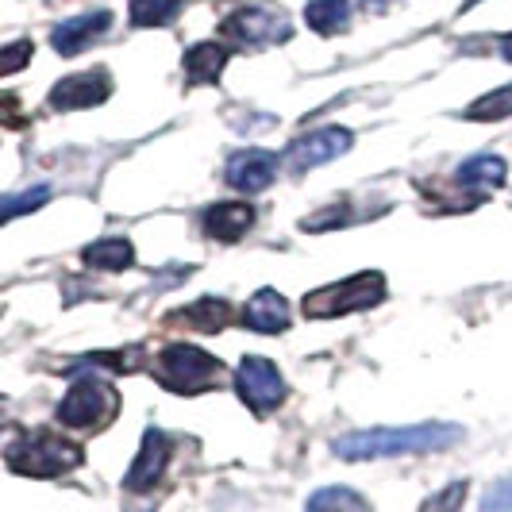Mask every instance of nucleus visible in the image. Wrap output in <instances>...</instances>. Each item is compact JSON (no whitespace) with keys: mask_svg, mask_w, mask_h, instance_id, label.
Here are the masks:
<instances>
[{"mask_svg":"<svg viewBox=\"0 0 512 512\" xmlns=\"http://www.w3.org/2000/svg\"><path fill=\"white\" fill-rule=\"evenodd\" d=\"M239 320L258 335H278L293 324V308H289V301H285L278 289H258L255 297L243 305Z\"/></svg>","mask_w":512,"mask_h":512,"instance_id":"13","label":"nucleus"},{"mask_svg":"<svg viewBox=\"0 0 512 512\" xmlns=\"http://www.w3.org/2000/svg\"><path fill=\"white\" fill-rule=\"evenodd\" d=\"M81 262H85L89 270L120 274V270H128L131 262H135V247H131L128 239H97V243H89V247L81 251Z\"/></svg>","mask_w":512,"mask_h":512,"instance_id":"17","label":"nucleus"},{"mask_svg":"<svg viewBox=\"0 0 512 512\" xmlns=\"http://www.w3.org/2000/svg\"><path fill=\"white\" fill-rule=\"evenodd\" d=\"M224 178H228L231 189H239V193H262L270 181L278 178V154L274 151H235L228 158V170H224Z\"/></svg>","mask_w":512,"mask_h":512,"instance_id":"12","label":"nucleus"},{"mask_svg":"<svg viewBox=\"0 0 512 512\" xmlns=\"http://www.w3.org/2000/svg\"><path fill=\"white\" fill-rule=\"evenodd\" d=\"M81 459H85L81 443L58 436V432H47V428L24 432L20 439H12L8 451H4L8 470L24 474V478H62L74 466H81Z\"/></svg>","mask_w":512,"mask_h":512,"instance_id":"2","label":"nucleus"},{"mask_svg":"<svg viewBox=\"0 0 512 512\" xmlns=\"http://www.w3.org/2000/svg\"><path fill=\"white\" fill-rule=\"evenodd\" d=\"M305 512H374L370 501L351 486H324L308 497Z\"/></svg>","mask_w":512,"mask_h":512,"instance_id":"20","label":"nucleus"},{"mask_svg":"<svg viewBox=\"0 0 512 512\" xmlns=\"http://www.w3.org/2000/svg\"><path fill=\"white\" fill-rule=\"evenodd\" d=\"M120 412V393L104 378H81L70 385V393L58 401V424L74 432H97Z\"/></svg>","mask_w":512,"mask_h":512,"instance_id":"5","label":"nucleus"},{"mask_svg":"<svg viewBox=\"0 0 512 512\" xmlns=\"http://www.w3.org/2000/svg\"><path fill=\"white\" fill-rule=\"evenodd\" d=\"M351 147H355V131L328 124V128H316L301 135V139H293V147H289L285 158H289L293 174H308L312 166H324V162H332L339 154H347Z\"/></svg>","mask_w":512,"mask_h":512,"instance_id":"8","label":"nucleus"},{"mask_svg":"<svg viewBox=\"0 0 512 512\" xmlns=\"http://www.w3.org/2000/svg\"><path fill=\"white\" fill-rule=\"evenodd\" d=\"M154 378L162 389L181 393V397H197L224 378L220 359H212L208 351L193 347V343H170L158 359H154Z\"/></svg>","mask_w":512,"mask_h":512,"instance_id":"3","label":"nucleus"},{"mask_svg":"<svg viewBox=\"0 0 512 512\" xmlns=\"http://www.w3.org/2000/svg\"><path fill=\"white\" fill-rule=\"evenodd\" d=\"M185 0H131V27H166Z\"/></svg>","mask_w":512,"mask_h":512,"instance_id":"23","label":"nucleus"},{"mask_svg":"<svg viewBox=\"0 0 512 512\" xmlns=\"http://www.w3.org/2000/svg\"><path fill=\"white\" fill-rule=\"evenodd\" d=\"M112 24H116V20H112V12H108V8H97V12L74 16V20H66V24H58L51 31V47L58 54H66V58H74V54L89 51L101 35H108V27Z\"/></svg>","mask_w":512,"mask_h":512,"instance_id":"11","label":"nucleus"},{"mask_svg":"<svg viewBox=\"0 0 512 512\" xmlns=\"http://www.w3.org/2000/svg\"><path fill=\"white\" fill-rule=\"evenodd\" d=\"M231 51L224 43H197L189 47L181 66H185V85H216L220 74L228 70Z\"/></svg>","mask_w":512,"mask_h":512,"instance_id":"16","label":"nucleus"},{"mask_svg":"<svg viewBox=\"0 0 512 512\" xmlns=\"http://www.w3.org/2000/svg\"><path fill=\"white\" fill-rule=\"evenodd\" d=\"M478 509L482 512H512V474L497 478V482L482 493V505H478Z\"/></svg>","mask_w":512,"mask_h":512,"instance_id":"25","label":"nucleus"},{"mask_svg":"<svg viewBox=\"0 0 512 512\" xmlns=\"http://www.w3.org/2000/svg\"><path fill=\"white\" fill-rule=\"evenodd\" d=\"M462 439L455 424H405V428H366L335 439V455L347 462L401 459V455H432L447 451Z\"/></svg>","mask_w":512,"mask_h":512,"instance_id":"1","label":"nucleus"},{"mask_svg":"<svg viewBox=\"0 0 512 512\" xmlns=\"http://www.w3.org/2000/svg\"><path fill=\"white\" fill-rule=\"evenodd\" d=\"M347 20H351V0H308L305 24L316 35H339L347 31Z\"/></svg>","mask_w":512,"mask_h":512,"instance_id":"19","label":"nucleus"},{"mask_svg":"<svg viewBox=\"0 0 512 512\" xmlns=\"http://www.w3.org/2000/svg\"><path fill=\"white\" fill-rule=\"evenodd\" d=\"M512 116V85H501V89H489L486 97L466 104L462 120H474V124H497V120H509Z\"/></svg>","mask_w":512,"mask_h":512,"instance_id":"21","label":"nucleus"},{"mask_svg":"<svg viewBox=\"0 0 512 512\" xmlns=\"http://www.w3.org/2000/svg\"><path fill=\"white\" fill-rule=\"evenodd\" d=\"M112 97V74L104 66H93V70H81V74L62 77L51 89V104L54 112H77V108H97Z\"/></svg>","mask_w":512,"mask_h":512,"instance_id":"9","label":"nucleus"},{"mask_svg":"<svg viewBox=\"0 0 512 512\" xmlns=\"http://www.w3.org/2000/svg\"><path fill=\"white\" fill-rule=\"evenodd\" d=\"M462 497H466V482H455V486L439 489L436 497H428V501L420 505V512H459Z\"/></svg>","mask_w":512,"mask_h":512,"instance_id":"26","label":"nucleus"},{"mask_svg":"<svg viewBox=\"0 0 512 512\" xmlns=\"http://www.w3.org/2000/svg\"><path fill=\"white\" fill-rule=\"evenodd\" d=\"M501 54H505V62H512V35H501Z\"/></svg>","mask_w":512,"mask_h":512,"instance_id":"28","label":"nucleus"},{"mask_svg":"<svg viewBox=\"0 0 512 512\" xmlns=\"http://www.w3.org/2000/svg\"><path fill=\"white\" fill-rule=\"evenodd\" d=\"M385 301V278L378 270H362L351 274L343 282L324 285V289H312L301 308L312 320H324V316H347V312H366V308H378Z\"/></svg>","mask_w":512,"mask_h":512,"instance_id":"4","label":"nucleus"},{"mask_svg":"<svg viewBox=\"0 0 512 512\" xmlns=\"http://www.w3.org/2000/svg\"><path fill=\"white\" fill-rule=\"evenodd\" d=\"M231 320H235V308L228 301H220V297H201V301L185 305L181 312L166 316V324H181V328H193V332H205V335L224 332Z\"/></svg>","mask_w":512,"mask_h":512,"instance_id":"15","label":"nucleus"},{"mask_svg":"<svg viewBox=\"0 0 512 512\" xmlns=\"http://www.w3.org/2000/svg\"><path fill=\"white\" fill-rule=\"evenodd\" d=\"M0 124L4 128H24L27 116L24 108H20V97L16 93H0Z\"/></svg>","mask_w":512,"mask_h":512,"instance_id":"27","label":"nucleus"},{"mask_svg":"<svg viewBox=\"0 0 512 512\" xmlns=\"http://www.w3.org/2000/svg\"><path fill=\"white\" fill-rule=\"evenodd\" d=\"M505 178H509V162L501 154H474V158L462 162L459 174H455L459 185H489V189L505 185Z\"/></svg>","mask_w":512,"mask_h":512,"instance_id":"18","label":"nucleus"},{"mask_svg":"<svg viewBox=\"0 0 512 512\" xmlns=\"http://www.w3.org/2000/svg\"><path fill=\"white\" fill-rule=\"evenodd\" d=\"M170 455H174V439L166 436L162 428H147V432H143V443H139V455H135L128 478H124V489H128V493L151 489L154 482L166 474Z\"/></svg>","mask_w":512,"mask_h":512,"instance_id":"10","label":"nucleus"},{"mask_svg":"<svg viewBox=\"0 0 512 512\" xmlns=\"http://www.w3.org/2000/svg\"><path fill=\"white\" fill-rule=\"evenodd\" d=\"M201 228L216 243H235V239H243L247 231L255 228V208L243 205V201H220V205L205 208Z\"/></svg>","mask_w":512,"mask_h":512,"instance_id":"14","label":"nucleus"},{"mask_svg":"<svg viewBox=\"0 0 512 512\" xmlns=\"http://www.w3.org/2000/svg\"><path fill=\"white\" fill-rule=\"evenodd\" d=\"M289 20L278 16V12H270V8H239V12H231L224 27H220V35L228 39L231 47H239V51H258V47H274V43H282L289 39Z\"/></svg>","mask_w":512,"mask_h":512,"instance_id":"6","label":"nucleus"},{"mask_svg":"<svg viewBox=\"0 0 512 512\" xmlns=\"http://www.w3.org/2000/svg\"><path fill=\"white\" fill-rule=\"evenodd\" d=\"M31 54H35V47H31V39H16V43L0 47V77L20 74V70H24L27 62H31Z\"/></svg>","mask_w":512,"mask_h":512,"instance_id":"24","label":"nucleus"},{"mask_svg":"<svg viewBox=\"0 0 512 512\" xmlns=\"http://www.w3.org/2000/svg\"><path fill=\"white\" fill-rule=\"evenodd\" d=\"M235 393L255 416H266V412H274L285 401V382L270 359L247 355L235 366Z\"/></svg>","mask_w":512,"mask_h":512,"instance_id":"7","label":"nucleus"},{"mask_svg":"<svg viewBox=\"0 0 512 512\" xmlns=\"http://www.w3.org/2000/svg\"><path fill=\"white\" fill-rule=\"evenodd\" d=\"M47 201H51V189L47 185H31L24 193H4L0 197V224H8L16 216H27V212H39Z\"/></svg>","mask_w":512,"mask_h":512,"instance_id":"22","label":"nucleus"}]
</instances>
